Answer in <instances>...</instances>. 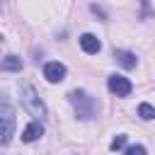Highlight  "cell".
I'll list each match as a JSON object with an SVG mask.
<instances>
[{
    "label": "cell",
    "instance_id": "cell-8",
    "mask_svg": "<svg viewBox=\"0 0 155 155\" xmlns=\"http://www.w3.org/2000/svg\"><path fill=\"white\" fill-rule=\"evenodd\" d=\"M80 48L92 56V53H99L102 44H99V39H97L94 34H82V36H80Z\"/></svg>",
    "mask_w": 155,
    "mask_h": 155
},
{
    "label": "cell",
    "instance_id": "cell-12",
    "mask_svg": "<svg viewBox=\"0 0 155 155\" xmlns=\"http://www.w3.org/2000/svg\"><path fill=\"white\" fill-rule=\"evenodd\" d=\"M126 155H148V153H145L143 145H131V148L126 150Z\"/></svg>",
    "mask_w": 155,
    "mask_h": 155
},
{
    "label": "cell",
    "instance_id": "cell-10",
    "mask_svg": "<svg viewBox=\"0 0 155 155\" xmlns=\"http://www.w3.org/2000/svg\"><path fill=\"white\" fill-rule=\"evenodd\" d=\"M138 116H140L143 121H153V119H155V107L148 104V102H143V104L138 107Z\"/></svg>",
    "mask_w": 155,
    "mask_h": 155
},
{
    "label": "cell",
    "instance_id": "cell-11",
    "mask_svg": "<svg viewBox=\"0 0 155 155\" xmlns=\"http://www.w3.org/2000/svg\"><path fill=\"white\" fill-rule=\"evenodd\" d=\"M124 145H126V136L121 133V136H116V138L111 140V145H109V148H111V150H121Z\"/></svg>",
    "mask_w": 155,
    "mask_h": 155
},
{
    "label": "cell",
    "instance_id": "cell-4",
    "mask_svg": "<svg viewBox=\"0 0 155 155\" xmlns=\"http://www.w3.org/2000/svg\"><path fill=\"white\" fill-rule=\"evenodd\" d=\"M107 87H109L116 97H128V94H131V90H133L131 80H128V78H124V75H109V78H107Z\"/></svg>",
    "mask_w": 155,
    "mask_h": 155
},
{
    "label": "cell",
    "instance_id": "cell-7",
    "mask_svg": "<svg viewBox=\"0 0 155 155\" xmlns=\"http://www.w3.org/2000/svg\"><path fill=\"white\" fill-rule=\"evenodd\" d=\"M114 58H116V63H119L121 68H126V70H133V68H136V63H138L136 53L124 51V48H116V51H114Z\"/></svg>",
    "mask_w": 155,
    "mask_h": 155
},
{
    "label": "cell",
    "instance_id": "cell-13",
    "mask_svg": "<svg viewBox=\"0 0 155 155\" xmlns=\"http://www.w3.org/2000/svg\"><path fill=\"white\" fill-rule=\"evenodd\" d=\"M0 39H2V36H0Z\"/></svg>",
    "mask_w": 155,
    "mask_h": 155
},
{
    "label": "cell",
    "instance_id": "cell-1",
    "mask_svg": "<svg viewBox=\"0 0 155 155\" xmlns=\"http://www.w3.org/2000/svg\"><path fill=\"white\" fill-rule=\"evenodd\" d=\"M68 99H70V104L75 107V114H78V119H82V121H87V119H92V116H97V102L85 92V90H73L70 94H68Z\"/></svg>",
    "mask_w": 155,
    "mask_h": 155
},
{
    "label": "cell",
    "instance_id": "cell-5",
    "mask_svg": "<svg viewBox=\"0 0 155 155\" xmlns=\"http://www.w3.org/2000/svg\"><path fill=\"white\" fill-rule=\"evenodd\" d=\"M65 65L63 63H58V61H48L46 65H44V78L48 80V82H63L65 80Z\"/></svg>",
    "mask_w": 155,
    "mask_h": 155
},
{
    "label": "cell",
    "instance_id": "cell-9",
    "mask_svg": "<svg viewBox=\"0 0 155 155\" xmlns=\"http://www.w3.org/2000/svg\"><path fill=\"white\" fill-rule=\"evenodd\" d=\"M0 70L19 73V70H22V61H19L17 56H5V58H0Z\"/></svg>",
    "mask_w": 155,
    "mask_h": 155
},
{
    "label": "cell",
    "instance_id": "cell-2",
    "mask_svg": "<svg viewBox=\"0 0 155 155\" xmlns=\"http://www.w3.org/2000/svg\"><path fill=\"white\" fill-rule=\"evenodd\" d=\"M19 102H22V107H24L31 116H36L39 121L46 119V104L39 99V94H36V90H34L31 85H22V87H19Z\"/></svg>",
    "mask_w": 155,
    "mask_h": 155
},
{
    "label": "cell",
    "instance_id": "cell-6",
    "mask_svg": "<svg viewBox=\"0 0 155 155\" xmlns=\"http://www.w3.org/2000/svg\"><path fill=\"white\" fill-rule=\"evenodd\" d=\"M44 136V124L36 119V121H31V124H27L24 126V131H22V140L24 143H34V140H39Z\"/></svg>",
    "mask_w": 155,
    "mask_h": 155
},
{
    "label": "cell",
    "instance_id": "cell-3",
    "mask_svg": "<svg viewBox=\"0 0 155 155\" xmlns=\"http://www.w3.org/2000/svg\"><path fill=\"white\" fill-rule=\"evenodd\" d=\"M15 109L7 102H0V145H7L15 136Z\"/></svg>",
    "mask_w": 155,
    "mask_h": 155
}]
</instances>
